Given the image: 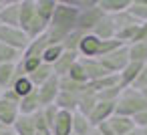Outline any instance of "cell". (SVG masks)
<instances>
[{
  "instance_id": "cell-5",
  "label": "cell",
  "mask_w": 147,
  "mask_h": 135,
  "mask_svg": "<svg viewBox=\"0 0 147 135\" xmlns=\"http://www.w3.org/2000/svg\"><path fill=\"white\" fill-rule=\"evenodd\" d=\"M0 43L6 45V47H12V49H16L20 53H24L30 41H28V36L20 28H12V26H2V24H0Z\"/></svg>"
},
{
  "instance_id": "cell-15",
  "label": "cell",
  "mask_w": 147,
  "mask_h": 135,
  "mask_svg": "<svg viewBox=\"0 0 147 135\" xmlns=\"http://www.w3.org/2000/svg\"><path fill=\"white\" fill-rule=\"evenodd\" d=\"M36 16L34 0H20V14H18V28L24 32Z\"/></svg>"
},
{
  "instance_id": "cell-18",
  "label": "cell",
  "mask_w": 147,
  "mask_h": 135,
  "mask_svg": "<svg viewBox=\"0 0 147 135\" xmlns=\"http://www.w3.org/2000/svg\"><path fill=\"white\" fill-rule=\"evenodd\" d=\"M141 69H143L141 63H129V65L119 73V85H121V89H129V87H133V83H135L137 75L141 73Z\"/></svg>"
},
{
  "instance_id": "cell-6",
  "label": "cell",
  "mask_w": 147,
  "mask_h": 135,
  "mask_svg": "<svg viewBox=\"0 0 147 135\" xmlns=\"http://www.w3.org/2000/svg\"><path fill=\"white\" fill-rule=\"evenodd\" d=\"M103 16H105V12L99 8V4L93 6V8H87V10H83V12H79V18H77V30L83 32V34H91L93 28L97 26V22H99Z\"/></svg>"
},
{
  "instance_id": "cell-41",
  "label": "cell",
  "mask_w": 147,
  "mask_h": 135,
  "mask_svg": "<svg viewBox=\"0 0 147 135\" xmlns=\"http://www.w3.org/2000/svg\"><path fill=\"white\" fill-rule=\"evenodd\" d=\"M97 133H99V135H115V131L111 129L109 123H101V125L97 127Z\"/></svg>"
},
{
  "instance_id": "cell-24",
  "label": "cell",
  "mask_w": 147,
  "mask_h": 135,
  "mask_svg": "<svg viewBox=\"0 0 147 135\" xmlns=\"http://www.w3.org/2000/svg\"><path fill=\"white\" fill-rule=\"evenodd\" d=\"M12 133H14V135H36L32 117H28V115H18L16 121H14V125H12Z\"/></svg>"
},
{
  "instance_id": "cell-44",
  "label": "cell",
  "mask_w": 147,
  "mask_h": 135,
  "mask_svg": "<svg viewBox=\"0 0 147 135\" xmlns=\"http://www.w3.org/2000/svg\"><path fill=\"white\" fill-rule=\"evenodd\" d=\"M36 135H53L51 131H36Z\"/></svg>"
},
{
  "instance_id": "cell-14",
  "label": "cell",
  "mask_w": 147,
  "mask_h": 135,
  "mask_svg": "<svg viewBox=\"0 0 147 135\" xmlns=\"http://www.w3.org/2000/svg\"><path fill=\"white\" fill-rule=\"evenodd\" d=\"M53 135H73V113L69 111H59L55 123H53V129H51Z\"/></svg>"
},
{
  "instance_id": "cell-30",
  "label": "cell",
  "mask_w": 147,
  "mask_h": 135,
  "mask_svg": "<svg viewBox=\"0 0 147 135\" xmlns=\"http://www.w3.org/2000/svg\"><path fill=\"white\" fill-rule=\"evenodd\" d=\"M10 89L16 93V97H18V99H22V97H26L28 93H32V91H34V87H32V83H30V79H28L26 75L16 77Z\"/></svg>"
},
{
  "instance_id": "cell-17",
  "label": "cell",
  "mask_w": 147,
  "mask_h": 135,
  "mask_svg": "<svg viewBox=\"0 0 147 135\" xmlns=\"http://www.w3.org/2000/svg\"><path fill=\"white\" fill-rule=\"evenodd\" d=\"M109 125H111V129L115 131V135H129L133 129H137L135 127V123H133V119L131 117H125V115H113L109 121H107Z\"/></svg>"
},
{
  "instance_id": "cell-48",
  "label": "cell",
  "mask_w": 147,
  "mask_h": 135,
  "mask_svg": "<svg viewBox=\"0 0 147 135\" xmlns=\"http://www.w3.org/2000/svg\"><path fill=\"white\" fill-rule=\"evenodd\" d=\"M141 131H143V133H145V135H147V129H141Z\"/></svg>"
},
{
  "instance_id": "cell-43",
  "label": "cell",
  "mask_w": 147,
  "mask_h": 135,
  "mask_svg": "<svg viewBox=\"0 0 147 135\" xmlns=\"http://www.w3.org/2000/svg\"><path fill=\"white\" fill-rule=\"evenodd\" d=\"M129 135H145V133H143V131H141V129H133V131H131V133H129Z\"/></svg>"
},
{
  "instance_id": "cell-12",
  "label": "cell",
  "mask_w": 147,
  "mask_h": 135,
  "mask_svg": "<svg viewBox=\"0 0 147 135\" xmlns=\"http://www.w3.org/2000/svg\"><path fill=\"white\" fill-rule=\"evenodd\" d=\"M18 115H20L18 103H12V101L4 99V97H0V125L12 129V125H14Z\"/></svg>"
},
{
  "instance_id": "cell-51",
  "label": "cell",
  "mask_w": 147,
  "mask_h": 135,
  "mask_svg": "<svg viewBox=\"0 0 147 135\" xmlns=\"http://www.w3.org/2000/svg\"><path fill=\"white\" fill-rule=\"evenodd\" d=\"M12 135H14V133H12Z\"/></svg>"
},
{
  "instance_id": "cell-27",
  "label": "cell",
  "mask_w": 147,
  "mask_h": 135,
  "mask_svg": "<svg viewBox=\"0 0 147 135\" xmlns=\"http://www.w3.org/2000/svg\"><path fill=\"white\" fill-rule=\"evenodd\" d=\"M127 55H129V63H147V43H133L127 47Z\"/></svg>"
},
{
  "instance_id": "cell-1",
  "label": "cell",
  "mask_w": 147,
  "mask_h": 135,
  "mask_svg": "<svg viewBox=\"0 0 147 135\" xmlns=\"http://www.w3.org/2000/svg\"><path fill=\"white\" fill-rule=\"evenodd\" d=\"M77 18L79 10H75L69 2H57V8L53 12V18L47 28V38L51 45H63L65 38L77 30Z\"/></svg>"
},
{
  "instance_id": "cell-4",
  "label": "cell",
  "mask_w": 147,
  "mask_h": 135,
  "mask_svg": "<svg viewBox=\"0 0 147 135\" xmlns=\"http://www.w3.org/2000/svg\"><path fill=\"white\" fill-rule=\"evenodd\" d=\"M99 63L103 65V69L109 75H119L127 65H129V55H127V47H119L117 51L109 53L107 57L99 59Z\"/></svg>"
},
{
  "instance_id": "cell-16",
  "label": "cell",
  "mask_w": 147,
  "mask_h": 135,
  "mask_svg": "<svg viewBox=\"0 0 147 135\" xmlns=\"http://www.w3.org/2000/svg\"><path fill=\"white\" fill-rule=\"evenodd\" d=\"M95 105H97V93L91 91L89 85H87V87L79 93V105H77V111H79L81 115H87V117H89V113L95 109Z\"/></svg>"
},
{
  "instance_id": "cell-39",
  "label": "cell",
  "mask_w": 147,
  "mask_h": 135,
  "mask_svg": "<svg viewBox=\"0 0 147 135\" xmlns=\"http://www.w3.org/2000/svg\"><path fill=\"white\" fill-rule=\"evenodd\" d=\"M133 123H135L137 129H147V111L135 115V117H133Z\"/></svg>"
},
{
  "instance_id": "cell-8",
  "label": "cell",
  "mask_w": 147,
  "mask_h": 135,
  "mask_svg": "<svg viewBox=\"0 0 147 135\" xmlns=\"http://www.w3.org/2000/svg\"><path fill=\"white\" fill-rule=\"evenodd\" d=\"M115 105L117 103H107V101H97L95 109L89 113V123L97 129L101 123H107L115 115Z\"/></svg>"
},
{
  "instance_id": "cell-32",
  "label": "cell",
  "mask_w": 147,
  "mask_h": 135,
  "mask_svg": "<svg viewBox=\"0 0 147 135\" xmlns=\"http://www.w3.org/2000/svg\"><path fill=\"white\" fill-rule=\"evenodd\" d=\"M63 51H65V49H63V45H49V47H47V51L42 53V63H47V65H51V67H53V63L63 55Z\"/></svg>"
},
{
  "instance_id": "cell-26",
  "label": "cell",
  "mask_w": 147,
  "mask_h": 135,
  "mask_svg": "<svg viewBox=\"0 0 147 135\" xmlns=\"http://www.w3.org/2000/svg\"><path fill=\"white\" fill-rule=\"evenodd\" d=\"M34 8H36V16L49 24L57 8V0H34Z\"/></svg>"
},
{
  "instance_id": "cell-42",
  "label": "cell",
  "mask_w": 147,
  "mask_h": 135,
  "mask_svg": "<svg viewBox=\"0 0 147 135\" xmlns=\"http://www.w3.org/2000/svg\"><path fill=\"white\" fill-rule=\"evenodd\" d=\"M0 135H12V129H8V127H0Z\"/></svg>"
},
{
  "instance_id": "cell-47",
  "label": "cell",
  "mask_w": 147,
  "mask_h": 135,
  "mask_svg": "<svg viewBox=\"0 0 147 135\" xmlns=\"http://www.w3.org/2000/svg\"><path fill=\"white\" fill-rule=\"evenodd\" d=\"M91 135H99V133H97V129H95V131H93V133H91Z\"/></svg>"
},
{
  "instance_id": "cell-2",
  "label": "cell",
  "mask_w": 147,
  "mask_h": 135,
  "mask_svg": "<svg viewBox=\"0 0 147 135\" xmlns=\"http://www.w3.org/2000/svg\"><path fill=\"white\" fill-rule=\"evenodd\" d=\"M119 47H123L119 41H101L93 34H85L79 43V57H85V59H103L107 57L109 53L117 51Z\"/></svg>"
},
{
  "instance_id": "cell-46",
  "label": "cell",
  "mask_w": 147,
  "mask_h": 135,
  "mask_svg": "<svg viewBox=\"0 0 147 135\" xmlns=\"http://www.w3.org/2000/svg\"><path fill=\"white\" fill-rule=\"evenodd\" d=\"M4 2H6V0H0V8H2V6H4Z\"/></svg>"
},
{
  "instance_id": "cell-25",
  "label": "cell",
  "mask_w": 147,
  "mask_h": 135,
  "mask_svg": "<svg viewBox=\"0 0 147 135\" xmlns=\"http://www.w3.org/2000/svg\"><path fill=\"white\" fill-rule=\"evenodd\" d=\"M93 131H95V127L89 123V117L75 111L73 113V135H91Z\"/></svg>"
},
{
  "instance_id": "cell-31",
  "label": "cell",
  "mask_w": 147,
  "mask_h": 135,
  "mask_svg": "<svg viewBox=\"0 0 147 135\" xmlns=\"http://www.w3.org/2000/svg\"><path fill=\"white\" fill-rule=\"evenodd\" d=\"M22 59V53L0 43V65H16Z\"/></svg>"
},
{
  "instance_id": "cell-20",
  "label": "cell",
  "mask_w": 147,
  "mask_h": 135,
  "mask_svg": "<svg viewBox=\"0 0 147 135\" xmlns=\"http://www.w3.org/2000/svg\"><path fill=\"white\" fill-rule=\"evenodd\" d=\"M55 105L59 107V111H69V113H75V111H77V105H79V95L69 93V91H59Z\"/></svg>"
},
{
  "instance_id": "cell-34",
  "label": "cell",
  "mask_w": 147,
  "mask_h": 135,
  "mask_svg": "<svg viewBox=\"0 0 147 135\" xmlns=\"http://www.w3.org/2000/svg\"><path fill=\"white\" fill-rule=\"evenodd\" d=\"M71 81H75V83H81V85H87V77H85V71H83V67L79 65V61L73 65V69L69 71V75H67Z\"/></svg>"
},
{
  "instance_id": "cell-38",
  "label": "cell",
  "mask_w": 147,
  "mask_h": 135,
  "mask_svg": "<svg viewBox=\"0 0 147 135\" xmlns=\"http://www.w3.org/2000/svg\"><path fill=\"white\" fill-rule=\"evenodd\" d=\"M69 4H71L75 10L83 12V10H87V8L97 6V0H69Z\"/></svg>"
},
{
  "instance_id": "cell-3",
  "label": "cell",
  "mask_w": 147,
  "mask_h": 135,
  "mask_svg": "<svg viewBox=\"0 0 147 135\" xmlns=\"http://www.w3.org/2000/svg\"><path fill=\"white\" fill-rule=\"evenodd\" d=\"M143 111H147V101H145V97H143L139 91L131 89V87H129V89H123L121 95H119V99H117L115 113L133 119L135 115H139V113H143Z\"/></svg>"
},
{
  "instance_id": "cell-22",
  "label": "cell",
  "mask_w": 147,
  "mask_h": 135,
  "mask_svg": "<svg viewBox=\"0 0 147 135\" xmlns=\"http://www.w3.org/2000/svg\"><path fill=\"white\" fill-rule=\"evenodd\" d=\"M51 43H49V38H47V32L42 34V36H38V38H34V41H30L28 43V47H26V51L22 53V57H34V59H42V53L47 51V47H49Z\"/></svg>"
},
{
  "instance_id": "cell-49",
  "label": "cell",
  "mask_w": 147,
  "mask_h": 135,
  "mask_svg": "<svg viewBox=\"0 0 147 135\" xmlns=\"http://www.w3.org/2000/svg\"><path fill=\"white\" fill-rule=\"evenodd\" d=\"M0 95H2V89H0Z\"/></svg>"
},
{
  "instance_id": "cell-11",
  "label": "cell",
  "mask_w": 147,
  "mask_h": 135,
  "mask_svg": "<svg viewBox=\"0 0 147 135\" xmlns=\"http://www.w3.org/2000/svg\"><path fill=\"white\" fill-rule=\"evenodd\" d=\"M79 65H81L83 71H85L87 83H93V81L103 79V77L109 75V73L103 69V65L99 63V59H85V57H79Z\"/></svg>"
},
{
  "instance_id": "cell-19",
  "label": "cell",
  "mask_w": 147,
  "mask_h": 135,
  "mask_svg": "<svg viewBox=\"0 0 147 135\" xmlns=\"http://www.w3.org/2000/svg\"><path fill=\"white\" fill-rule=\"evenodd\" d=\"M97 4H99V8H101L105 14L113 16V14H119V12L129 10L131 0H97Z\"/></svg>"
},
{
  "instance_id": "cell-33",
  "label": "cell",
  "mask_w": 147,
  "mask_h": 135,
  "mask_svg": "<svg viewBox=\"0 0 147 135\" xmlns=\"http://www.w3.org/2000/svg\"><path fill=\"white\" fill-rule=\"evenodd\" d=\"M85 34L83 32H79V30H73L67 38H65V43H63V49L65 51H77L79 53V43H81V38H83Z\"/></svg>"
},
{
  "instance_id": "cell-9",
  "label": "cell",
  "mask_w": 147,
  "mask_h": 135,
  "mask_svg": "<svg viewBox=\"0 0 147 135\" xmlns=\"http://www.w3.org/2000/svg\"><path fill=\"white\" fill-rule=\"evenodd\" d=\"M18 14H20V0H6L0 8V24L18 28Z\"/></svg>"
},
{
  "instance_id": "cell-40",
  "label": "cell",
  "mask_w": 147,
  "mask_h": 135,
  "mask_svg": "<svg viewBox=\"0 0 147 135\" xmlns=\"http://www.w3.org/2000/svg\"><path fill=\"white\" fill-rule=\"evenodd\" d=\"M135 43H147V22L139 24V32L135 36Z\"/></svg>"
},
{
  "instance_id": "cell-29",
  "label": "cell",
  "mask_w": 147,
  "mask_h": 135,
  "mask_svg": "<svg viewBox=\"0 0 147 135\" xmlns=\"http://www.w3.org/2000/svg\"><path fill=\"white\" fill-rule=\"evenodd\" d=\"M139 24L147 22V0H131V6L127 10Z\"/></svg>"
},
{
  "instance_id": "cell-45",
  "label": "cell",
  "mask_w": 147,
  "mask_h": 135,
  "mask_svg": "<svg viewBox=\"0 0 147 135\" xmlns=\"http://www.w3.org/2000/svg\"><path fill=\"white\" fill-rule=\"evenodd\" d=\"M139 93H141V95L145 97V101H147V89H143V91H139Z\"/></svg>"
},
{
  "instance_id": "cell-35",
  "label": "cell",
  "mask_w": 147,
  "mask_h": 135,
  "mask_svg": "<svg viewBox=\"0 0 147 135\" xmlns=\"http://www.w3.org/2000/svg\"><path fill=\"white\" fill-rule=\"evenodd\" d=\"M87 85H81V83H75V81H71L69 77H65V79H61V91H69V93H75V95H79L83 89H85Z\"/></svg>"
},
{
  "instance_id": "cell-23",
  "label": "cell",
  "mask_w": 147,
  "mask_h": 135,
  "mask_svg": "<svg viewBox=\"0 0 147 135\" xmlns=\"http://www.w3.org/2000/svg\"><path fill=\"white\" fill-rule=\"evenodd\" d=\"M53 75H55V73H53V67H51V65H47V63H42L38 69H34V71H32L30 75H26V77L30 79L32 87H34V89H38V87H40V85H45Z\"/></svg>"
},
{
  "instance_id": "cell-21",
  "label": "cell",
  "mask_w": 147,
  "mask_h": 135,
  "mask_svg": "<svg viewBox=\"0 0 147 135\" xmlns=\"http://www.w3.org/2000/svg\"><path fill=\"white\" fill-rule=\"evenodd\" d=\"M18 111H20V115H34L36 111H40V101H38V93H36V89L32 91V93H28L26 97H22L20 99V103H18Z\"/></svg>"
},
{
  "instance_id": "cell-36",
  "label": "cell",
  "mask_w": 147,
  "mask_h": 135,
  "mask_svg": "<svg viewBox=\"0 0 147 135\" xmlns=\"http://www.w3.org/2000/svg\"><path fill=\"white\" fill-rule=\"evenodd\" d=\"M40 111H42V115H45V119L49 123V129H53V123H55V119L59 115V107L57 105H49V107H42Z\"/></svg>"
},
{
  "instance_id": "cell-50",
  "label": "cell",
  "mask_w": 147,
  "mask_h": 135,
  "mask_svg": "<svg viewBox=\"0 0 147 135\" xmlns=\"http://www.w3.org/2000/svg\"><path fill=\"white\" fill-rule=\"evenodd\" d=\"M0 127H2V125H0Z\"/></svg>"
},
{
  "instance_id": "cell-37",
  "label": "cell",
  "mask_w": 147,
  "mask_h": 135,
  "mask_svg": "<svg viewBox=\"0 0 147 135\" xmlns=\"http://www.w3.org/2000/svg\"><path fill=\"white\" fill-rule=\"evenodd\" d=\"M131 89H135V91H143V89H147V63L143 65V69H141V73L137 75V79H135V83H133Z\"/></svg>"
},
{
  "instance_id": "cell-28",
  "label": "cell",
  "mask_w": 147,
  "mask_h": 135,
  "mask_svg": "<svg viewBox=\"0 0 147 135\" xmlns=\"http://www.w3.org/2000/svg\"><path fill=\"white\" fill-rule=\"evenodd\" d=\"M16 65H0V89L6 91L12 87L14 79H16Z\"/></svg>"
},
{
  "instance_id": "cell-10",
  "label": "cell",
  "mask_w": 147,
  "mask_h": 135,
  "mask_svg": "<svg viewBox=\"0 0 147 135\" xmlns=\"http://www.w3.org/2000/svg\"><path fill=\"white\" fill-rule=\"evenodd\" d=\"M77 61H79V53H77V51H63V55L53 63V73H55V77L65 79Z\"/></svg>"
},
{
  "instance_id": "cell-7",
  "label": "cell",
  "mask_w": 147,
  "mask_h": 135,
  "mask_svg": "<svg viewBox=\"0 0 147 135\" xmlns=\"http://www.w3.org/2000/svg\"><path fill=\"white\" fill-rule=\"evenodd\" d=\"M59 91H61V79L53 75L45 85H40V87L36 89L38 101H40V109H42V107H49V105H55Z\"/></svg>"
},
{
  "instance_id": "cell-13",
  "label": "cell",
  "mask_w": 147,
  "mask_h": 135,
  "mask_svg": "<svg viewBox=\"0 0 147 135\" xmlns=\"http://www.w3.org/2000/svg\"><path fill=\"white\" fill-rule=\"evenodd\" d=\"M115 32H117V26H115V22H113V16H109V14H105L99 22H97V26L93 28V36H97V38H101V41H113L115 38Z\"/></svg>"
}]
</instances>
